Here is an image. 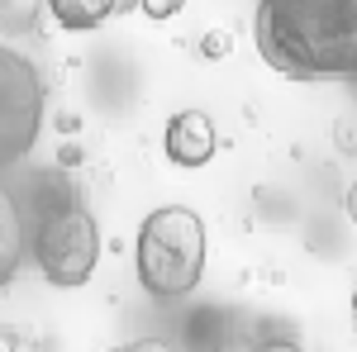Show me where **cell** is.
I'll list each match as a JSON object with an SVG mask.
<instances>
[{
	"label": "cell",
	"instance_id": "obj_13",
	"mask_svg": "<svg viewBox=\"0 0 357 352\" xmlns=\"http://www.w3.org/2000/svg\"><path fill=\"white\" fill-rule=\"evenodd\" d=\"M200 48H205V53L215 57V53H224V48H229V38H224V33H220V38H215V33H210V38H205V43H200Z\"/></svg>",
	"mask_w": 357,
	"mask_h": 352
},
{
	"label": "cell",
	"instance_id": "obj_12",
	"mask_svg": "<svg viewBox=\"0 0 357 352\" xmlns=\"http://www.w3.org/2000/svg\"><path fill=\"white\" fill-rule=\"evenodd\" d=\"M0 352H20V333L15 328H0Z\"/></svg>",
	"mask_w": 357,
	"mask_h": 352
},
{
	"label": "cell",
	"instance_id": "obj_9",
	"mask_svg": "<svg viewBox=\"0 0 357 352\" xmlns=\"http://www.w3.org/2000/svg\"><path fill=\"white\" fill-rule=\"evenodd\" d=\"M181 5H186V0H138V10H143L148 20H172Z\"/></svg>",
	"mask_w": 357,
	"mask_h": 352
},
{
	"label": "cell",
	"instance_id": "obj_5",
	"mask_svg": "<svg viewBox=\"0 0 357 352\" xmlns=\"http://www.w3.org/2000/svg\"><path fill=\"white\" fill-rule=\"evenodd\" d=\"M215 148H220V138H215V124H210L205 109L172 114V124H167V158L176 167H205L215 158Z\"/></svg>",
	"mask_w": 357,
	"mask_h": 352
},
{
	"label": "cell",
	"instance_id": "obj_8",
	"mask_svg": "<svg viewBox=\"0 0 357 352\" xmlns=\"http://www.w3.org/2000/svg\"><path fill=\"white\" fill-rule=\"evenodd\" d=\"M48 0H0V33H29Z\"/></svg>",
	"mask_w": 357,
	"mask_h": 352
},
{
	"label": "cell",
	"instance_id": "obj_3",
	"mask_svg": "<svg viewBox=\"0 0 357 352\" xmlns=\"http://www.w3.org/2000/svg\"><path fill=\"white\" fill-rule=\"evenodd\" d=\"M138 286L153 300L191 296L205 276V224L186 205H162L138 224L134 243Z\"/></svg>",
	"mask_w": 357,
	"mask_h": 352
},
{
	"label": "cell",
	"instance_id": "obj_10",
	"mask_svg": "<svg viewBox=\"0 0 357 352\" xmlns=\"http://www.w3.org/2000/svg\"><path fill=\"white\" fill-rule=\"evenodd\" d=\"M252 352H305L296 338H286V333H272V338H257Z\"/></svg>",
	"mask_w": 357,
	"mask_h": 352
},
{
	"label": "cell",
	"instance_id": "obj_6",
	"mask_svg": "<svg viewBox=\"0 0 357 352\" xmlns=\"http://www.w3.org/2000/svg\"><path fill=\"white\" fill-rule=\"evenodd\" d=\"M24 257H29V215L20 205V195L0 181V291L15 281Z\"/></svg>",
	"mask_w": 357,
	"mask_h": 352
},
{
	"label": "cell",
	"instance_id": "obj_7",
	"mask_svg": "<svg viewBox=\"0 0 357 352\" xmlns=\"http://www.w3.org/2000/svg\"><path fill=\"white\" fill-rule=\"evenodd\" d=\"M114 10H124V0H48V15L67 33H91L110 20Z\"/></svg>",
	"mask_w": 357,
	"mask_h": 352
},
{
	"label": "cell",
	"instance_id": "obj_1",
	"mask_svg": "<svg viewBox=\"0 0 357 352\" xmlns=\"http://www.w3.org/2000/svg\"><path fill=\"white\" fill-rule=\"evenodd\" d=\"M252 38L291 82H348L357 72V0H257Z\"/></svg>",
	"mask_w": 357,
	"mask_h": 352
},
{
	"label": "cell",
	"instance_id": "obj_15",
	"mask_svg": "<svg viewBox=\"0 0 357 352\" xmlns=\"http://www.w3.org/2000/svg\"><path fill=\"white\" fill-rule=\"evenodd\" d=\"M348 86H353V100H357V72H353V77H348Z\"/></svg>",
	"mask_w": 357,
	"mask_h": 352
},
{
	"label": "cell",
	"instance_id": "obj_16",
	"mask_svg": "<svg viewBox=\"0 0 357 352\" xmlns=\"http://www.w3.org/2000/svg\"><path fill=\"white\" fill-rule=\"evenodd\" d=\"M129 5H138V0H124V10H129Z\"/></svg>",
	"mask_w": 357,
	"mask_h": 352
},
{
	"label": "cell",
	"instance_id": "obj_4",
	"mask_svg": "<svg viewBox=\"0 0 357 352\" xmlns=\"http://www.w3.org/2000/svg\"><path fill=\"white\" fill-rule=\"evenodd\" d=\"M43 129V77L24 53L0 43V171L20 167Z\"/></svg>",
	"mask_w": 357,
	"mask_h": 352
},
{
	"label": "cell",
	"instance_id": "obj_2",
	"mask_svg": "<svg viewBox=\"0 0 357 352\" xmlns=\"http://www.w3.org/2000/svg\"><path fill=\"white\" fill-rule=\"evenodd\" d=\"M29 257L38 262L43 281L62 291L86 286L100 262V229L86 210L82 190L67 181V171H38L29 186Z\"/></svg>",
	"mask_w": 357,
	"mask_h": 352
},
{
	"label": "cell",
	"instance_id": "obj_14",
	"mask_svg": "<svg viewBox=\"0 0 357 352\" xmlns=\"http://www.w3.org/2000/svg\"><path fill=\"white\" fill-rule=\"evenodd\" d=\"M348 219H353V229H357V181L348 186Z\"/></svg>",
	"mask_w": 357,
	"mask_h": 352
},
{
	"label": "cell",
	"instance_id": "obj_11",
	"mask_svg": "<svg viewBox=\"0 0 357 352\" xmlns=\"http://www.w3.org/2000/svg\"><path fill=\"white\" fill-rule=\"evenodd\" d=\"M110 352H176L172 343H162V338H134V343H119V348Z\"/></svg>",
	"mask_w": 357,
	"mask_h": 352
}]
</instances>
